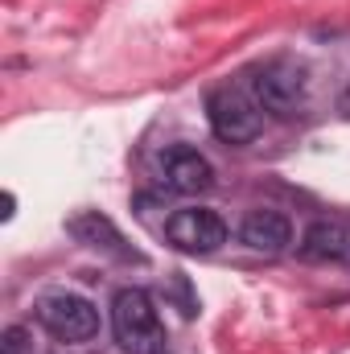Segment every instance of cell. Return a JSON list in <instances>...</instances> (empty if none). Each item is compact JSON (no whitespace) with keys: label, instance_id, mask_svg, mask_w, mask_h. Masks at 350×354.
Listing matches in <instances>:
<instances>
[{"label":"cell","instance_id":"cell-1","mask_svg":"<svg viewBox=\"0 0 350 354\" xmlns=\"http://www.w3.org/2000/svg\"><path fill=\"white\" fill-rule=\"evenodd\" d=\"M111 334L128 354H165L169 334L157 313V301L145 288H120L111 301Z\"/></svg>","mask_w":350,"mask_h":354},{"label":"cell","instance_id":"cell-2","mask_svg":"<svg viewBox=\"0 0 350 354\" xmlns=\"http://www.w3.org/2000/svg\"><path fill=\"white\" fill-rule=\"evenodd\" d=\"M206 120H210V132L223 145H248V140L260 136L264 107L256 103V95H248V91L219 87V91H210V99H206Z\"/></svg>","mask_w":350,"mask_h":354},{"label":"cell","instance_id":"cell-3","mask_svg":"<svg viewBox=\"0 0 350 354\" xmlns=\"http://www.w3.org/2000/svg\"><path fill=\"white\" fill-rule=\"evenodd\" d=\"M305 87H309L305 66H297V62H268L252 79L256 103L268 115H280V120H288V115H297L305 107Z\"/></svg>","mask_w":350,"mask_h":354},{"label":"cell","instance_id":"cell-4","mask_svg":"<svg viewBox=\"0 0 350 354\" xmlns=\"http://www.w3.org/2000/svg\"><path fill=\"white\" fill-rule=\"evenodd\" d=\"M37 317H42V326L58 342H87V338L99 334L95 305H91L87 297H75V292H50V297H42Z\"/></svg>","mask_w":350,"mask_h":354},{"label":"cell","instance_id":"cell-5","mask_svg":"<svg viewBox=\"0 0 350 354\" xmlns=\"http://www.w3.org/2000/svg\"><path fill=\"white\" fill-rule=\"evenodd\" d=\"M165 235L185 256H210V252H219L227 243V223L214 210L190 206V210H177L174 218L165 223Z\"/></svg>","mask_w":350,"mask_h":354},{"label":"cell","instance_id":"cell-6","mask_svg":"<svg viewBox=\"0 0 350 354\" xmlns=\"http://www.w3.org/2000/svg\"><path fill=\"white\" fill-rule=\"evenodd\" d=\"M161 177L174 194H206L214 185V165L190 149V145H174L161 153Z\"/></svg>","mask_w":350,"mask_h":354},{"label":"cell","instance_id":"cell-7","mask_svg":"<svg viewBox=\"0 0 350 354\" xmlns=\"http://www.w3.org/2000/svg\"><path fill=\"white\" fill-rule=\"evenodd\" d=\"M301 256L317 264H347L350 260V227L338 218H317L301 235Z\"/></svg>","mask_w":350,"mask_h":354},{"label":"cell","instance_id":"cell-8","mask_svg":"<svg viewBox=\"0 0 350 354\" xmlns=\"http://www.w3.org/2000/svg\"><path fill=\"white\" fill-rule=\"evenodd\" d=\"M239 239L260 256H280L293 243V223L280 210H252L239 227Z\"/></svg>","mask_w":350,"mask_h":354},{"label":"cell","instance_id":"cell-9","mask_svg":"<svg viewBox=\"0 0 350 354\" xmlns=\"http://www.w3.org/2000/svg\"><path fill=\"white\" fill-rule=\"evenodd\" d=\"M71 235H75L79 243H87V248H103V252L120 256V260H132V256H136L132 248H124V235H120V231L99 214V210L75 214V218H71Z\"/></svg>","mask_w":350,"mask_h":354},{"label":"cell","instance_id":"cell-10","mask_svg":"<svg viewBox=\"0 0 350 354\" xmlns=\"http://www.w3.org/2000/svg\"><path fill=\"white\" fill-rule=\"evenodd\" d=\"M0 354H33L29 330H25V326H8L4 338H0Z\"/></svg>","mask_w":350,"mask_h":354}]
</instances>
